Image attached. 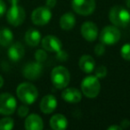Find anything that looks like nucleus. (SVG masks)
<instances>
[{
  "label": "nucleus",
  "instance_id": "nucleus-1",
  "mask_svg": "<svg viewBox=\"0 0 130 130\" xmlns=\"http://www.w3.org/2000/svg\"><path fill=\"white\" fill-rule=\"evenodd\" d=\"M18 98L25 104H32L36 102L38 96V89L31 83H22L16 89Z\"/></svg>",
  "mask_w": 130,
  "mask_h": 130
},
{
  "label": "nucleus",
  "instance_id": "nucleus-2",
  "mask_svg": "<svg viewBox=\"0 0 130 130\" xmlns=\"http://www.w3.org/2000/svg\"><path fill=\"white\" fill-rule=\"evenodd\" d=\"M109 19L117 27L125 28L130 23V13L120 6H115L109 13Z\"/></svg>",
  "mask_w": 130,
  "mask_h": 130
},
{
  "label": "nucleus",
  "instance_id": "nucleus-3",
  "mask_svg": "<svg viewBox=\"0 0 130 130\" xmlns=\"http://www.w3.org/2000/svg\"><path fill=\"white\" fill-rule=\"evenodd\" d=\"M71 79V75L66 68L57 66L51 72V80L56 88L61 89L68 86Z\"/></svg>",
  "mask_w": 130,
  "mask_h": 130
},
{
  "label": "nucleus",
  "instance_id": "nucleus-4",
  "mask_svg": "<svg viewBox=\"0 0 130 130\" xmlns=\"http://www.w3.org/2000/svg\"><path fill=\"white\" fill-rule=\"evenodd\" d=\"M82 93L88 98H94L99 94L101 84L99 78L95 76H88L83 79L81 83Z\"/></svg>",
  "mask_w": 130,
  "mask_h": 130
},
{
  "label": "nucleus",
  "instance_id": "nucleus-5",
  "mask_svg": "<svg viewBox=\"0 0 130 130\" xmlns=\"http://www.w3.org/2000/svg\"><path fill=\"white\" fill-rule=\"evenodd\" d=\"M25 11L22 6H18V4L12 5L10 9H8L6 12L7 22L14 27L22 25V22L25 20Z\"/></svg>",
  "mask_w": 130,
  "mask_h": 130
},
{
  "label": "nucleus",
  "instance_id": "nucleus-6",
  "mask_svg": "<svg viewBox=\"0 0 130 130\" xmlns=\"http://www.w3.org/2000/svg\"><path fill=\"white\" fill-rule=\"evenodd\" d=\"M120 31L114 26H106L100 34V40L103 45H113L120 39Z\"/></svg>",
  "mask_w": 130,
  "mask_h": 130
},
{
  "label": "nucleus",
  "instance_id": "nucleus-7",
  "mask_svg": "<svg viewBox=\"0 0 130 130\" xmlns=\"http://www.w3.org/2000/svg\"><path fill=\"white\" fill-rule=\"evenodd\" d=\"M17 103L15 98L9 93L0 94V114L12 115L16 110Z\"/></svg>",
  "mask_w": 130,
  "mask_h": 130
},
{
  "label": "nucleus",
  "instance_id": "nucleus-8",
  "mask_svg": "<svg viewBox=\"0 0 130 130\" xmlns=\"http://www.w3.org/2000/svg\"><path fill=\"white\" fill-rule=\"evenodd\" d=\"M52 17L51 10L46 6H41L38 7L32 12L31 14V20L32 22L36 25L43 26L49 22Z\"/></svg>",
  "mask_w": 130,
  "mask_h": 130
},
{
  "label": "nucleus",
  "instance_id": "nucleus-9",
  "mask_svg": "<svg viewBox=\"0 0 130 130\" xmlns=\"http://www.w3.org/2000/svg\"><path fill=\"white\" fill-rule=\"evenodd\" d=\"M72 8L77 13L89 15L95 9V0H72Z\"/></svg>",
  "mask_w": 130,
  "mask_h": 130
},
{
  "label": "nucleus",
  "instance_id": "nucleus-10",
  "mask_svg": "<svg viewBox=\"0 0 130 130\" xmlns=\"http://www.w3.org/2000/svg\"><path fill=\"white\" fill-rule=\"evenodd\" d=\"M42 71H43V66H42L41 62L32 61V62H29L25 65L22 73H23V76L28 79L36 80L41 76Z\"/></svg>",
  "mask_w": 130,
  "mask_h": 130
},
{
  "label": "nucleus",
  "instance_id": "nucleus-11",
  "mask_svg": "<svg viewBox=\"0 0 130 130\" xmlns=\"http://www.w3.org/2000/svg\"><path fill=\"white\" fill-rule=\"evenodd\" d=\"M42 46L47 52L57 53L61 49V42L55 36L48 35L42 39Z\"/></svg>",
  "mask_w": 130,
  "mask_h": 130
},
{
  "label": "nucleus",
  "instance_id": "nucleus-12",
  "mask_svg": "<svg viewBox=\"0 0 130 130\" xmlns=\"http://www.w3.org/2000/svg\"><path fill=\"white\" fill-rule=\"evenodd\" d=\"M81 35L87 41H94L98 36L97 26L92 22H86L81 26Z\"/></svg>",
  "mask_w": 130,
  "mask_h": 130
},
{
  "label": "nucleus",
  "instance_id": "nucleus-13",
  "mask_svg": "<svg viewBox=\"0 0 130 130\" xmlns=\"http://www.w3.org/2000/svg\"><path fill=\"white\" fill-rule=\"evenodd\" d=\"M57 100L52 94H47L44 96L40 102V110L45 114H50L56 109Z\"/></svg>",
  "mask_w": 130,
  "mask_h": 130
},
{
  "label": "nucleus",
  "instance_id": "nucleus-14",
  "mask_svg": "<svg viewBox=\"0 0 130 130\" xmlns=\"http://www.w3.org/2000/svg\"><path fill=\"white\" fill-rule=\"evenodd\" d=\"M61 97L65 102L70 103H78L81 101V93L76 88H66L61 93Z\"/></svg>",
  "mask_w": 130,
  "mask_h": 130
},
{
  "label": "nucleus",
  "instance_id": "nucleus-15",
  "mask_svg": "<svg viewBox=\"0 0 130 130\" xmlns=\"http://www.w3.org/2000/svg\"><path fill=\"white\" fill-rule=\"evenodd\" d=\"M43 127V120L38 114H30L26 118L25 128L27 130H42Z\"/></svg>",
  "mask_w": 130,
  "mask_h": 130
},
{
  "label": "nucleus",
  "instance_id": "nucleus-16",
  "mask_svg": "<svg viewBox=\"0 0 130 130\" xmlns=\"http://www.w3.org/2000/svg\"><path fill=\"white\" fill-rule=\"evenodd\" d=\"M25 50L23 45L19 42L13 44L8 49V57L13 61H18L24 56Z\"/></svg>",
  "mask_w": 130,
  "mask_h": 130
},
{
  "label": "nucleus",
  "instance_id": "nucleus-17",
  "mask_svg": "<svg viewBox=\"0 0 130 130\" xmlns=\"http://www.w3.org/2000/svg\"><path fill=\"white\" fill-rule=\"evenodd\" d=\"M78 65H79L80 69L85 73H91L92 71H94V67H95V62L92 56L86 54V55L80 57Z\"/></svg>",
  "mask_w": 130,
  "mask_h": 130
},
{
  "label": "nucleus",
  "instance_id": "nucleus-18",
  "mask_svg": "<svg viewBox=\"0 0 130 130\" xmlns=\"http://www.w3.org/2000/svg\"><path fill=\"white\" fill-rule=\"evenodd\" d=\"M68 120L62 114H55L50 119V126L54 130H63L67 127Z\"/></svg>",
  "mask_w": 130,
  "mask_h": 130
},
{
  "label": "nucleus",
  "instance_id": "nucleus-19",
  "mask_svg": "<svg viewBox=\"0 0 130 130\" xmlns=\"http://www.w3.org/2000/svg\"><path fill=\"white\" fill-rule=\"evenodd\" d=\"M76 23V18L71 13H66L60 19V26L64 30H71Z\"/></svg>",
  "mask_w": 130,
  "mask_h": 130
},
{
  "label": "nucleus",
  "instance_id": "nucleus-20",
  "mask_svg": "<svg viewBox=\"0 0 130 130\" xmlns=\"http://www.w3.org/2000/svg\"><path fill=\"white\" fill-rule=\"evenodd\" d=\"M41 40V34L35 29H30L25 34V41L30 46H37Z\"/></svg>",
  "mask_w": 130,
  "mask_h": 130
},
{
  "label": "nucleus",
  "instance_id": "nucleus-21",
  "mask_svg": "<svg viewBox=\"0 0 130 130\" xmlns=\"http://www.w3.org/2000/svg\"><path fill=\"white\" fill-rule=\"evenodd\" d=\"M13 40V34L8 28H3L0 29V45L3 46H8L12 45Z\"/></svg>",
  "mask_w": 130,
  "mask_h": 130
},
{
  "label": "nucleus",
  "instance_id": "nucleus-22",
  "mask_svg": "<svg viewBox=\"0 0 130 130\" xmlns=\"http://www.w3.org/2000/svg\"><path fill=\"white\" fill-rule=\"evenodd\" d=\"M14 126V121L12 118L6 117L0 119V130H11Z\"/></svg>",
  "mask_w": 130,
  "mask_h": 130
},
{
  "label": "nucleus",
  "instance_id": "nucleus-23",
  "mask_svg": "<svg viewBox=\"0 0 130 130\" xmlns=\"http://www.w3.org/2000/svg\"><path fill=\"white\" fill-rule=\"evenodd\" d=\"M120 54L123 59L130 61V43H127L121 47Z\"/></svg>",
  "mask_w": 130,
  "mask_h": 130
},
{
  "label": "nucleus",
  "instance_id": "nucleus-24",
  "mask_svg": "<svg viewBox=\"0 0 130 130\" xmlns=\"http://www.w3.org/2000/svg\"><path fill=\"white\" fill-rule=\"evenodd\" d=\"M35 58H36L37 61H38V62H43V61H45V60H46L47 54L45 50L38 49V50L35 53Z\"/></svg>",
  "mask_w": 130,
  "mask_h": 130
},
{
  "label": "nucleus",
  "instance_id": "nucleus-25",
  "mask_svg": "<svg viewBox=\"0 0 130 130\" xmlns=\"http://www.w3.org/2000/svg\"><path fill=\"white\" fill-rule=\"evenodd\" d=\"M107 74V69L105 66H99L95 69V77L98 78H104Z\"/></svg>",
  "mask_w": 130,
  "mask_h": 130
},
{
  "label": "nucleus",
  "instance_id": "nucleus-26",
  "mask_svg": "<svg viewBox=\"0 0 130 130\" xmlns=\"http://www.w3.org/2000/svg\"><path fill=\"white\" fill-rule=\"evenodd\" d=\"M29 113V108H28L26 105H22V106L19 107L18 109V115L21 118H24L28 115Z\"/></svg>",
  "mask_w": 130,
  "mask_h": 130
},
{
  "label": "nucleus",
  "instance_id": "nucleus-27",
  "mask_svg": "<svg viewBox=\"0 0 130 130\" xmlns=\"http://www.w3.org/2000/svg\"><path fill=\"white\" fill-rule=\"evenodd\" d=\"M105 52V46L103 44H97L94 47V53L97 55H103Z\"/></svg>",
  "mask_w": 130,
  "mask_h": 130
},
{
  "label": "nucleus",
  "instance_id": "nucleus-28",
  "mask_svg": "<svg viewBox=\"0 0 130 130\" xmlns=\"http://www.w3.org/2000/svg\"><path fill=\"white\" fill-rule=\"evenodd\" d=\"M57 54V58L59 60H61V61H65V60L68 58V54L66 52H64V51H62L61 49V50L59 51V52L56 53Z\"/></svg>",
  "mask_w": 130,
  "mask_h": 130
},
{
  "label": "nucleus",
  "instance_id": "nucleus-29",
  "mask_svg": "<svg viewBox=\"0 0 130 130\" xmlns=\"http://www.w3.org/2000/svg\"><path fill=\"white\" fill-rule=\"evenodd\" d=\"M6 5L5 4V2H3V0H0V17H2L6 13Z\"/></svg>",
  "mask_w": 130,
  "mask_h": 130
},
{
  "label": "nucleus",
  "instance_id": "nucleus-30",
  "mask_svg": "<svg viewBox=\"0 0 130 130\" xmlns=\"http://www.w3.org/2000/svg\"><path fill=\"white\" fill-rule=\"evenodd\" d=\"M57 0H46L45 5H46V7H48L49 9H52L53 7H54L56 5Z\"/></svg>",
  "mask_w": 130,
  "mask_h": 130
},
{
  "label": "nucleus",
  "instance_id": "nucleus-31",
  "mask_svg": "<svg viewBox=\"0 0 130 130\" xmlns=\"http://www.w3.org/2000/svg\"><path fill=\"white\" fill-rule=\"evenodd\" d=\"M122 129V127L119 126H116V125H114V126H110L108 127V130H121Z\"/></svg>",
  "mask_w": 130,
  "mask_h": 130
},
{
  "label": "nucleus",
  "instance_id": "nucleus-32",
  "mask_svg": "<svg viewBox=\"0 0 130 130\" xmlns=\"http://www.w3.org/2000/svg\"><path fill=\"white\" fill-rule=\"evenodd\" d=\"M3 85H4V78H3L2 76L0 75V88L3 87Z\"/></svg>",
  "mask_w": 130,
  "mask_h": 130
},
{
  "label": "nucleus",
  "instance_id": "nucleus-33",
  "mask_svg": "<svg viewBox=\"0 0 130 130\" xmlns=\"http://www.w3.org/2000/svg\"><path fill=\"white\" fill-rule=\"evenodd\" d=\"M18 1H19V0H10V2H11L12 5H13V4H18Z\"/></svg>",
  "mask_w": 130,
  "mask_h": 130
},
{
  "label": "nucleus",
  "instance_id": "nucleus-34",
  "mask_svg": "<svg viewBox=\"0 0 130 130\" xmlns=\"http://www.w3.org/2000/svg\"><path fill=\"white\" fill-rule=\"evenodd\" d=\"M126 6L130 9V0H126Z\"/></svg>",
  "mask_w": 130,
  "mask_h": 130
}]
</instances>
